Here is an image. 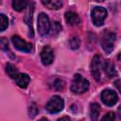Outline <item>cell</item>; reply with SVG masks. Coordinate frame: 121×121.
<instances>
[{"mask_svg":"<svg viewBox=\"0 0 121 121\" xmlns=\"http://www.w3.org/2000/svg\"><path fill=\"white\" fill-rule=\"evenodd\" d=\"M89 86H90V83L85 78L81 77L79 74H76L71 82L70 90L72 93L79 95V94L85 93L89 89Z\"/></svg>","mask_w":121,"mask_h":121,"instance_id":"obj_1","label":"cell"},{"mask_svg":"<svg viewBox=\"0 0 121 121\" xmlns=\"http://www.w3.org/2000/svg\"><path fill=\"white\" fill-rule=\"evenodd\" d=\"M116 35L113 32L111 31H105L101 37V47L103 49V51L106 54H111L112 51L114 48V42H115V38Z\"/></svg>","mask_w":121,"mask_h":121,"instance_id":"obj_2","label":"cell"},{"mask_svg":"<svg viewBox=\"0 0 121 121\" xmlns=\"http://www.w3.org/2000/svg\"><path fill=\"white\" fill-rule=\"evenodd\" d=\"M107 10L102 7H94L91 11V17L95 26H101L107 17Z\"/></svg>","mask_w":121,"mask_h":121,"instance_id":"obj_3","label":"cell"},{"mask_svg":"<svg viewBox=\"0 0 121 121\" xmlns=\"http://www.w3.org/2000/svg\"><path fill=\"white\" fill-rule=\"evenodd\" d=\"M63 106H64L63 99L59 95H54L46 103L45 109L49 113H58L63 109Z\"/></svg>","mask_w":121,"mask_h":121,"instance_id":"obj_4","label":"cell"},{"mask_svg":"<svg viewBox=\"0 0 121 121\" xmlns=\"http://www.w3.org/2000/svg\"><path fill=\"white\" fill-rule=\"evenodd\" d=\"M37 26H38V32L40 33L41 36H45L50 32L51 25H50L48 16L44 12H41L38 15Z\"/></svg>","mask_w":121,"mask_h":121,"instance_id":"obj_5","label":"cell"},{"mask_svg":"<svg viewBox=\"0 0 121 121\" xmlns=\"http://www.w3.org/2000/svg\"><path fill=\"white\" fill-rule=\"evenodd\" d=\"M100 97H101V101L103 102V104L108 107H112L113 105L116 104V102L118 100L117 94L113 90H111V89L103 90Z\"/></svg>","mask_w":121,"mask_h":121,"instance_id":"obj_6","label":"cell"},{"mask_svg":"<svg viewBox=\"0 0 121 121\" xmlns=\"http://www.w3.org/2000/svg\"><path fill=\"white\" fill-rule=\"evenodd\" d=\"M101 68H102L101 57L98 55H95L93 58V60L91 62V73L93 78L96 81H99L101 78Z\"/></svg>","mask_w":121,"mask_h":121,"instance_id":"obj_7","label":"cell"},{"mask_svg":"<svg viewBox=\"0 0 121 121\" xmlns=\"http://www.w3.org/2000/svg\"><path fill=\"white\" fill-rule=\"evenodd\" d=\"M11 42L14 45V47L16 49H18L19 51H23V52H30L32 50V45L31 43L26 42L25 40H23L21 37H19L18 35H14L11 38Z\"/></svg>","mask_w":121,"mask_h":121,"instance_id":"obj_8","label":"cell"},{"mask_svg":"<svg viewBox=\"0 0 121 121\" xmlns=\"http://www.w3.org/2000/svg\"><path fill=\"white\" fill-rule=\"evenodd\" d=\"M41 60L43 65H49L54 60V51L49 45H45L41 52Z\"/></svg>","mask_w":121,"mask_h":121,"instance_id":"obj_9","label":"cell"},{"mask_svg":"<svg viewBox=\"0 0 121 121\" xmlns=\"http://www.w3.org/2000/svg\"><path fill=\"white\" fill-rule=\"evenodd\" d=\"M102 69L109 78H112L117 75V72L114 68V64L110 60H106L102 62Z\"/></svg>","mask_w":121,"mask_h":121,"instance_id":"obj_10","label":"cell"},{"mask_svg":"<svg viewBox=\"0 0 121 121\" xmlns=\"http://www.w3.org/2000/svg\"><path fill=\"white\" fill-rule=\"evenodd\" d=\"M64 18H65L66 23L70 26H76V25L79 24V22H80L78 15L73 11H66L64 14Z\"/></svg>","mask_w":121,"mask_h":121,"instance_id":"obj_11","label":"cell"},{"mask_svg":"<svg viewBox=\"0 0 121 121\" xmlns=\"http://www.w3.org/2000/svg\"><path fill=\"white\" fill-rule=\"evenodd\" d=\"M15 81H16V84L19 87H21V88H26L27 85L30 82V78L26 73H20L17 76V78H15Z\"/></svg>","mask_w":121,"mask_h":121,"instance_id":"obj_12","label":"cell"},{"mask_svg":"<svg viewBox=\"0 0 121 121\" xmlns=\"http://www.w3.org/2000/svg\"><path fill=\"white\" fill-rule=\"evenodd\" d=\"M43 6L49 9H60L62 7V0H41Z\"/></svg>","mask_w":121,"mask_h":121,"instance_id":"obj_13","label":"cell"},{"mask_svg":"<svg viewBox=\"0 0 121 121\" xmlns=\"http://www.w3.org/2000/svg\"><path fill=\"white\" fill-rule=\"evenodd\" d=\"M100 106L97 103H92L90 107V117L92 120H97L100 114Z\"/></svg>","mask_w":121,"mask_h":121,"instance_id":"obj_14","label":"cell"},{"mask_svg":"<svg viewBox=\"0 0 121 121\" xmlns=\"http://www.w3.org/2000/svg\"><path fill=\"white\" fill-rule=\"evenodd\" d=\"M12 8L16 11H23L26 8V0H12Z\"/></svg>","mask_w":121,"mask_h":121,"instance_id":"obj_15","label":"cell"},{"mask_svg":"<svg viewBox=\"0 0 121 121\" xmlns=\"http://www.w3.org/2000/svg\"><path fill=\"white\" fill-rule=\"evenodd\" d=\"M6 72H7V74L11 78H17V76L20 74L19 72H18V69L13 65V64H11V63H7L6 64Z\"/></svg>","mask_w":121,"mask_h":121,"instance_id":"obj_16","label":"cell"},{"mask_svg":"<svg viewBox=\"0 0 121 121\" xmlns=\"http://www.w3.org/2000/svg\"><path fill=\"white\" fill-rule=\"evenodd\" d=\"M9 26V19L8 17H6L5 14H1L0 15V31H4Z\"/></svg>","mask_w":121,"mask_h":121,"instance_id":"obj_17","label":"cell"},{"mask_svg":"<svg viewBox=\"0 0 121 121\" xmlns=\"http://www.w3.org/2000/svg\"><path fill=\"white\" fill-rule=\"evenodd\" d=\"M69 45H70V47L72 48V49H78V47H79V45H80V41H79V39H78V37H77V36H74V37H72L71 39H70V41H69Z\"/></svg>","mask_w":121,"mask_h":121,"instance_id":"obj_18","label":"cell"},{"mask_svg":"<svg viewBox=\"0 0 121 121\" xmlns=\"http://www.w3.org/2000/svg\"><path fill=\"white\" fill-rule=\"evenodd\" d=\"M60 30H61V26L58 22H54L53 25L50 27V33H51V35H53V36L54 35H57Z\"/></svg>","mask_w":121,"mask_h":121,"instance_id":"obj_19","label":"cell"},{"mask_svg":"<svg viewBox=\"0 0 121 121\" xmlns=\"http://www.w3.org/2000/svg\"><path fill=\"white\" fill-rule=\"evenodd\" d=\"M54 86H55V88H56L57 91H62L63 88H64V86H65V83H64V81L62 79L58 78V79L55 80Z\"/></svg>","mask_w":121,"mask_h":121,"instance_id":"obj_20","label":"cell"},{"mask_svg":"<svg viewBox=\"0 0 121 121\" xmlns=\"http://www.w3.org/2000/svg\"><path fill=\"white\" fill-rule=\"evenodd\" d=\"M114 118H115L114 112H108L106 115H104L101 119H102V120H110V121H112V120H114Z\"/></svg>","mask_w":121,"mask_h":121,"instance_id":"obj_21","label":"cell"},{"mask_svg":"<svg viewBox=\"0 0 121 121\" xmlns=\"http://www.w3.org/2000/svg\"><path fill=\"white\" fill-rule=\"evenodd\" d=\"M114 85H115V87L118 89V91L121 93V79L116 80V81L114 82Z\"/></svg>","mask_w":121,"mask_h":121,"instance_id":"obj_22","label":"cell"},{"mask_svg":"<svg viewBox=\"0 0 121 121\" xmlns=\"http://www.w3.org/2000/svg\"><path fill=\"white\" fill-rule=\"evenodd\" d=\"M117 115H118V118L121 120V105L117 109Z\"/></svg>","mask_w":121,"mask_h":121,"instance_id":"obj_23","label":"cell"},{"mask_svg":"<svg viewBox=\"0 0 121 121\" xmlns=\"http://www.w3.org/2000/svg\"><path fill=\"white\" fill-rule=\"evenodd\" d=\"M69 119H70V118H69L68 116H64V117H61V118H60L59 120L60 121V120H69Z\"/></svg>","mask_w":121,"mask_h":121,"instance_id":"obj_24","label":"cell"},{"mask_svg":"<svg viewBox=\"0 0 121 121\" xmlns=\"http://www.w3.org/2000/svg\"><path fill=\"white\" fill-rule=\"evenodd\" d=\"M93 1H95V2H103L105 0H93Z\"/></svg>","mask_w":121,"mask_h":121,"instance_id":"obj_25","label":"cell"},{"mask_svg":"<svg viewBox=\"0 0 121 121\" xmlns=\"http://www.w3.org/2000/svg\"><path fill=\"white\" fill-rule=\"evenodd\" d=\"M118 59H119V60H121V53H120V54H119V55H118Z\"/></svg>","mask_w":121,"mask_h":121,"instance_id":"obj_26","label":"cell"}]
</instances>
